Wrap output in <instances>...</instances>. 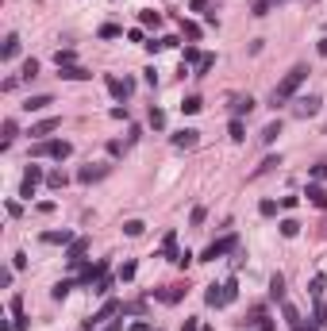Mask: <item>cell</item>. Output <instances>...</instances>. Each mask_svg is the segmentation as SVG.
<instances>
[{"instance_id": "cell-5", "label": "cell", "mask_w": 327, "mask_h": 331, "mask_svg": "<svg viewBox=\"0 0 327 331\" xmlns=\"http://www.w3.org/2000/svg\"><path fill=\"white\" fill-rule=\"evenodd\" d=\"M227 251H235V235H224L220 243H212V246H208L204 254H200V258H204V262H215L220 254H227Z\"/></svg>"}, {"instance_id": "cell-33", "label": "cell", "mask_w": 327, "mask_h": 331, "mask_svg": "<svg viewBox=\"0 0 327 331\" xmlns=\"http://www.w3.org/2000/svg\"><path fill=\"white\" fill-rule=\"evenodd\" d=\"M150 127H166V116L158 108H150Z\"/></svg>"}, {"instance_id": "cell-21", "label": "cell", "mask_w": 327, "mask_h": 331, "mask_svg": "<svg viewBox=\"0 0 327 331\" xmlns=\"http://www.w3.org/2000/svg\"><path fill=\"white\" fill-rule=\"evenodd\" d=\"M73 58H77L73 50H58V54H54V62H58V70H66V66H73Z\"/></svg>"}, {"instance_id": "cell-19", "label": "cell", "mask_w": 327, "mask_h": 331, "mask_svg": "<svg viewBox=\"0 0 327 331\" xmlns=\"http://www.w3.org/2000/svg\"><path fill=\"white\" fill-rule=\"evenodd\" d=\"M43 243H73V235H69V231H46Z\"/></svg>"}, {"instance_id": "cell-15", "label": "cell", "mask_w": 327, "mask_h": 331, "mask_svg": "<svg viewBox=\"0 0 327 331\" xmlns=\"http://www.w3.org/2000/svg\"><path fill=\"white\" fill-rule=\"evenodd\" d=\"M96 177H104V170H100V166H85V170H81V174H77V181H96Z\"/></svg>"}, {"instance_id": "cell-43", "label": "cell", "mask_w": 327, "mask_h": 331, "mask_svg": "<svg viewBox=\"0 0 327 331\" xmlns=\"http://www.w3.org/2000/svg\"><path fill=\"white\" fill-rule=\"evenodd\" d=\"M181 331H200V323H197V316H193V320H185V323H181Z\"/></svg>"}, {"instance_id": "cell-18", "label": "cell", "mask_w": 327, "mask_h": 331, "mask_svg": "<svg viewBox=\"0 0 327 331\" xmlns=\"http://www.w3.org/2000/svg\"><path fill=\"white\" fill-rule=\"evenodd\" d=\"M200 108H204V100H200V96H185L181 112H185V116H193V112H200Z\"/></svg>"}, {"instance_id": "cell-46", "label": "cell", "mask_w": 327, "mask_h": 331, "mask_svg": "<svg viewBox=\"0 0 327 331\" xmlns=\"http://www.w3.org/2000/svg\"><path fill=\"white\" fill-rule=\"evenodd\" d=\"M131 331H150V323H143V320H139V323H131Z\"/></svg>"}, {"instance_id": "cell-31", "label": "cell", "mask_w": 327, "mask_h": 331, "mask_svg": "<svg viewBox=\"0 0 327 331\" xmlns=\"http://www.w3.org/2000/svg\"><path fill=\"white\" fill-rule=\"evenodd\" d=\"M185 62H197V66H200V62H204V54H200L197 46H185Z\"/></svg>"}, {"instance_id": "cell-32", "label": "cell", "mask_w": 327, "mask_h": 331, "mask_svg": "<svg viewBox=\"0 0 327 331\" xmlns=\"http://www.w3.org/2000/svg\"><path fill=\"white\" fill-rule=\"evenodd\" d=\"M35 73H39V62H35V58H31V62H23V77H27V81H31V77H35Z\"/></svg>"}, {"instance_id": "cell-1", "label": "cell", "mask_w": 327, "mask_h": 331, "mask_svg": "<svg viewBox=\"0 0 327 331\" xmlns=\"http://www.w3.org/2000/svg\"><path fill=\"white\" fill-rule=\"evenodd\" d=\"M304 77H308V66H296V70H289V73H285V81L274 89V104H285L289 96H296V89L304 85Z\"/></svg>"}, {"instance_id": "cell-10", "label": "cell", "mask_w": 327, "mask_h": 331, "mask_svg": "<svg viewBox=\"0 0 327 331\" xmlns=\"http://www.w3.org/2000/svg\"><path fill=\"white\" fill-rule=\"evenodd\" d=\"M58 77H66V81H85V77H93V73H89V70H81V66H66V70H62Z\"/></svg>"}, {"instance_id": "cell-13", "label": "cell", "mask_w": 327, "mask_h": 331, "mask_svg": "<svg viewBox=\"0 0 327 331\" xmlns=\"http://www.w3.org/2000/svg\"><path fill=\"white\" fill-rule=\"evenodd\" d=\"M108 89H112V96H127V93H131V81H120V77H108Z\"/></svg>"}, {"instance_id": "cell-45", "label": "cell", "mask_w": 327, "mask_h": 331, "mask_svg": "<svg viewBox=\"0 0 327 331\" xmlns=\"http://www.w3.org/2000/svg\"><path fill=\"white\" fill-rule=\"evenodd\" d=\"M316 50H319V58H327V39H319V46H316Z\"/></svg>"}, {"instance_id": "cell-3", "label": "cell", "mask_w": 327, "mask_h": 331, "mask_svg": "<svg viewBox=\"0 0 327 331\" xmlns=\"http://www.w3.org/2000/svg\"><path fill=\"white\" fill-rule=\"evenodd\" d=\"M35 154H43V158H69L73 147H69L66 139H50V143H43V147H35Z\"/></svg>"}, {"instance_id": "cell-40", "label": "cell", "mask_w": 327, "mask_h": 331, "mask_svg": "<svg viewBox=\"0 0 327 331\" xmlns=\"http://www.w3.org/2000/svg\"><path fill=\"white\" fill-rule=\"evenodd\" d=\"M312 296H323V278H319V273L312 278Z\"/></svg>"}, {"instance_id": "cell-28", "label": "cell", "mask_w": 327, "mask_h": 331, "mask_svg": "<svg viewBox=\"0 0 327 331\" xmlns=\"http://www.w3.org/2000/svg\"><path fill=\"white\" fill-rule=\"evenodd\" d=\"M46 181H50V189H62V185H66V174L54 170V174H46Z\"/></svg>"}, {"instance_id": "cell-8", "label": "cell", "mask_w": 327, "mask_h": 331, "mask_svg": "<svg viewBox=\"0 0 327 331\" xmlns=\"http://www.w3.org/2000/svg\"><path fill=\"white\" fill-rule=\"evenodd\" d=\"M197 135H200V131H193V127L177 131V135H173V147H185V150H189V147H197Z\"/></svg>"}, {"instance_id": "cell-39", "label": "cell", "mask_w": 327, "mask_h": 331, "mask_svg": "<svg viewBox=\"0 0 327 331\" xmlns=\"http://www.w3.org/2000/svg\"><path fill=\"white\" fill-rule=\"evenodd\" d=\"M108 289H112V281H108V278H100V281H96V289H93V293H96V296H104Z\"/></svg>"}, {"instance_id": "cell-29", "label": "cell", "mask_w": 327, "mask_h": 331, "mask_svg": "<svg viewBox=\"0 0 327 331\" xmlns=\"http://www.w3.org/2000/svg\"><path fill=\"white\" fill-rule=\"evenodd\" d=\"M139 19H143V23H150V27L162 23V16H158V12H139Z\"/></svg>"}, {"instance_id": "cell-9", "label": "cell", "mask_w": 327, "mask_h": 331, "mask_svg": "<svg viewBox=\"0 0 327 331\" xmlns=\"http://www.w3.org/2000/svg\"><path fill=\"white\" fill-rule=\"evenodd\" d=\"M85 239H73V243H69V266H81V262H85Z\"/></svg>"}, {"instance_id": "cell-14", "label": "cell", "mask_w": 327, "mask_h": 331, "mask_svg": "<svg viewBox=\"0 0 327 331\" xmlns=\"http://www.w3.org/2000/svg\"><path fill=\"white\" fill-rule=\"evenodd\" d=\"M277 227H281V235H285V239H296V235H301V224H296V219H281Z\"/></svg>"}, {"instance_id": "cell-42", "label": "cell", "mask_w": 327, "mask_h": 331, "mask_svg": "<svg viewBox=\"0 0 327 331\" xmlns=\"http://www.w3.org/2000/svg\"><path fill=\"white\" fill-rule=\"evenodd\" d=\"M12 139H16V123L8 120V123H4V143H12Z\"/></svg>"}, {"instance_id": "cell-16", "label": "cell", "mask_w": 327, "mask_h": 331, "mask_svg": "<svg viewBox=\"0 0 327 331\" xmlns=\"http://www.w3.org/2000/svg\"><path fill=\"white\" fill-rule=\"evenodd\" d=\"M308 201H312V204H319V208H327V192L319 189V185H308Z\"/></svg>"}, {"instance_id": "cell-47", "label": "cell", "mask_w": 327, "mask_h": 331, "mask_svg": "<svg viewBox=\"0 0 327 331\" xmlns=\"http://www.w3.org/2000/svg\"><path fill=\"white\" fill-rule=\"evenodd\" d=\"M293 331H312V327H304V323H296V327H293Z\"/></svg>"}, {"instance_id": "cell-7", "label": "cell", "mask_w": 327, "mask_h": 331, "mask_svg": "<svg viewBox=\"0 0 327 331\" xmlns=\"http://www.w3.org/2000/svg\"><path fill=\"white\" fill-rule=\"evenodd\" d=\"M319 112V96H301L296 100V116H316Z\"/></svg>"}, {"instance_id": "cell-25", "label": "cell", "mask_w": 327, "mask_h": 331, "mask_svg": "<svg viewBox=\"0 0 327 331\" xmlns=\"http://www.w3.org/2000/svg\"><path fill=\"white\" fill-rule=\"evenodd\" d=\"M181 293H185V289H166V293H158V300H166V305H177Z\"/></svg>"}, {"instance_id": "cell-26", "label": "cell", "mask_w": 327, "mask_h": 331, "mask_svg": "<svg viewBox=\"0 0 327 331\" xmlns=\"http://www.w3.org/2000/svg\"><path fill=\"white\" fill-rule=\"evenodd\" d=\"M162 251H166V254H170V258H177V235H173V231H170V235H166V243H162Z\"/></svg>"}, {"instance_id": "cell-30", "label": "cell", "mask_w": 327, "mask_h": 331, "mask_svg": "<svg viewBox=\"0 0 327 331\" xmlns=\"http://www.w3.org/2000/svg\"><path fill=\"white\" fill-rule=\"evenodd\" d=\"M116 35H123L116 23H104V27H100V39H116Z\"/></svg>"}, {"instance_id": "cell-24", "label": "cell", "mask_w": 327, "mask_h": 331, "mask_svg": "<svg viewBox=\"0 0 327 331\" xmlns=\"http://www.w3.org/2000/svg\"><path fill=\"white\" fill-rule=\"evenodd\" d=\"M16 54H19V39L8 35V39H4V58H16Z\"/></svg>"}, {"instance_id": "cell-23", "label": "cell", "mask_w": 327, "mask_h": 331, "mask_svg": "<svg viewBox=\"0 0 327 331\" xmlns=\"http://www.w3.org/2000/svg\"><path fill=\"white\" fill-rule=\"evenodd\" d=\"M54 127H58V120H43V123H35V127H31V135H50Z\"/></svg>"}, {"instance_id": "cell-37", "label": "cell", "mask_w": 327, "mask_h": 331, "mask_svg": "<svg viewBox=\"0 0 327 331\" xmlns=\"http://www.w3.org/2000/svg\"><path fill=\"white\" fill-rule=\"evenodd\" d=\"M258 212H262V216H277V204H274V201H262Z\"/></svg>"}, {"instance_id": "cell-36", "label": "cell", "mask_w": 327, "mask_h": 331, "mask_svg": "<svg viewBox=\"0 0 327 331\" xmlns=\"http://www.w3.org/2000/svg\"><path fill=\"white\" fill-rule=\"evenodd\" d=\"M231 139H235V143L247 139V135H242V123H239V120H231Z\"/></svg>"}, {"instance_id": "cell-41", "label": "cell", "mask_w": 327, "mask_h": 331, "mask_svg": "<svg viewBox=\"0 0 327 331\" xmlns=\"http://www.w3.org/2000/svg\"><path fill=\"white\" fill-rule=\"evenodd\" d=\"M204 219H208V212H204V208H193V227H200Z\"/></svg>"}, {"instance_id": "cell-6", "label": "cell", "mask_w": 327, "mask_h": 331, "mask_svg": "<svg viewBox=\"0 0 327 331\" xmlns=\"http://www.w3.org/2000/svg\"><path fill=\"white\" fill-rule=\"evenodd\" d=\"M54 104V96H46V93H39V96H27V112H46V108Z\"/></svg>"}, {"instance_id": "cell-22", "label": "cell", "mask_w": 327, "mask_h": 331, "mask_svg": "<svg viewBox=\"0 0 327 331\" xmlns=\"http://www.w3.org/2000/svg\"><path fill=\"white\" fill-rule=\"evenodd\" d=\"M277 135H281V123L274 120V123H266V131H262V143H274Z\"/></svg>"}, {"instance_id": "cell-12", "label": "cell", "mask_w": 327, "mask_h": 331, "mask_svg": "<svg viewBox=\"0 0 327 331\" xmlns=\"http://www.w3.org/2000/svg\"><path fill=\"white\" fill-rule=\"evenodd\" d=\"M143 231H147V224H143V219H127V224H123V235H127V239H139Z\"/></svg>"}, {"instance_id": "cell-20", "label": "cell", "mask_w": 327, "mask_h": 331, "mask_svg": "<svg viewBox=\"0 0 327 331\" xmlns=\"http://www.w3.org/2000/svg\"><path fill=\"white\" fill-rule=\"evenodd\" d=\"M69 289H73V281H58V285L50 289V296H54V300H66V296H69Z\"/></svg>"}, {"instance_id": "cell-34", "label": "cell", "mask_w": 327, "mask_h": 331, "mask_svg": "<svg viewBox=\"0 0 327 331\" xmlns=\"http://www.w3.org/2000/svg\"><path fill=\"white\" fill-rule=\"evenodd\" d=\"M181 31H185L189 39H200V23H181Z\"/></svg>"}, {"instance_id": "cell-2", "label": "cell", "mask_w": 327, "mask_h": 331, "mask_svg": "<svg viewBox=\"0 0 327 331\" xmlns=\"http://www.w3.org/2000/svg\"><path fill=\"white\" fill-rule=\"evenodd\" d=\"M235 293H239V285H235V281H227V285H208L204 300H208L212 308H224V305H231V300H235Z\"/></svg>"}, {"instance_id": "cell-11", "label": "cell", "mask_w": 327, "mask_h": 331, "mask_svg": "<svg viewBox=\"0 0 327 331\" xmlns=\"http://www.w3.org/2000/svg\"><path fill=\"white\" fill-rule=\"evenodd\" d=\"M116 312H120V305H116V300H108V305H104L100 312H96L93 320H89V327H93V323H104V320H108V316H116Z\"/></svg>"}, {"instance_id": "cell-4", "label": "cell", "mask_w": 327, "mask_h": 331, "mask_svg": "<svg viewBox=\"0 0 327 331\" xmlns=\"http://www.w3.org/2000/svg\"><path fill=\"white\" fill-rule=\"evenodd\" d=\"M43 181V166H27V174H23V181H19V197H27L31 201L35 197V185Z\"/></svg>"}, {"instance_id": "cell-17", "label": "cell", "mask_w": 327, "mask_h": 331, "mask_svg": "<svg viewBox=\"0 0 327 331\" xmlns=\"http://www.w3.org/2000/svg\"><path fill=\"white\" fill-rule=\"evenodd\" d=\"M269 296H274V300H281V296H285V281H281V273H274V278H269Z\"/></svg>"}, {"instance_id": "cell-38", "label": "cell", "mask_w": 327, "mask_h": 331, "mask_svg": "<svg viewBox=\"0 0 327 331\" xmlns=\"http://www.w3.org/2000/svg\"><path fill=\"white\" fill-rule=\"evenodd\" d=\"M212 66H215V58H212V54H204V62H200L197 70H200V73H208V70H212ZM200 73H197V77H200Z\"/></svg>"}, {"instance_id": "cell-35", "label": "cell", "mask_w": 327, "mask_h": 331, "mask_svg": "<svg viewBox=\"0 0 327 331\" xmlns=\"http://www.w3.org/2000/svg\"><path fill=\"white\" fill-rule=\"evenodd\" d=\"M35 212H39V216H50V212H54V201H39V204H35Z\"/></svg>"}, {"instance_id": "cell-27", "label": "cell", "mask_w": 327, "mask_h": 331, "mask_svg": "<svg viewBox=\"0 0 327 331\" xmlns=\"http://www.w3.org/2000/svg\"><path fill=\"white\" fill-rule=\"evenodd\" d=\"M135 270H139L135 262H123V266H120V281H131V278H135Z\"/></svg>"}, {"instance_id": "cell-44", "label": "cell", "mask_w": 327, "mask_h": 331, "mask_svg": "<svg viewBox=\"0 0 327 331\" xmlns=\"http://www.w3.org/2000/svg\"><path fill=\"white\" fill-rule=\"evenodd\" d=\"M312 177H316V181H323V177H327V166H316V170H312Z\"/></svg>"}]
</instances>
